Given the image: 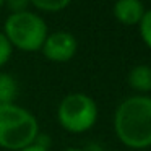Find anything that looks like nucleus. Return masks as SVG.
<instances>
[{"label": "nucleus", "instance_id": "20e7f679", "mask_svg": "<svg viewBox=\"0 0 151 151\" xmlns=\"http://www.w3.org/2000/svg\"><path fill=\"white\" fill-rule=\"evenodd\" d=\"M99 109L96 101L86 93H68L57 107V120L68 133H85L98 122Z\"/></svg>", "mask_w": 151, "mask_h": 151}, {"label": "nucleus", "instance_id": "dca6fc26", "mask_svg": "<svg viewBox=\"0 0 151 151\" xmlns=\"http://www.w3.org/2000/svg\"><path fill=\"white\" fill-rule=\"evenodd\" d=\"M4 5H5V0H0V8L4 7Z\"/></svg>", "mask_w": 151, "mask_h": 151}, {"label": "nucleus", "instance_id": "2eb2a0df", "mask_svg": "<svg viewBox=\"0 0 151 151\" xmlns=\"http://www.w3.org/2000/svg\"><path fill=\"white\" fill-rule=\"evenodd\" d=\"M63 151H85V150H81V148H67Z\"/></svg>", "mask_w": 151, "mask_h": 151}, {"label": "nucleus", "instance_id": "39448f33", "mask_svg": "<svg viewBox=\"0 0 151 151\" xmlns=\"http://www.w3.org/2000/svg\"><path fill=\"white\" fill-rule=\"evenodd\" d=\"M76 50H78L76 37L72 33L63 31V29L49 33L42 44V47H41L42 55L49 62H54V63L70 62L76 55Z\"/></svg>", "mask_w": 151, "mask_h": 151}, {"label": "nucleus", "instance_id": "f03ea898", "mask_svg": "<svg viewBox=\"0 0 151 151\" xmlns=\"http://www.w3.org/2000/svg\"><path fill=\"white\" fill-rule=\"evenodd\" d=\"M39 133V122L23 106H0V148L20 151L34 143Z\"/></svg>", "mask_w": 151, "mask_h": 151}, {"label": "nucleus", "instance_id": "f8f14e48", "mask_svg": "<svg viewBox=\"0 0 151 151\" xmlns=\"http://www.w3.org/2000/svg\"><path fill=\"white\" fill-rule=\"evenodd\" d=\"M5 7L10 13H21L29 10V0H5Z\"/></svg>", "mask_w": 151, "mask_h": 151}, {"label": "nucleus", "instance_id": "f257e3e1", "mask_svg": "<svg viewBox=\"0 0 151 151\" xmlns=\"http://www.w3.org/2000/svg\"><path fill=\"white\" fill-rule=\"evenodd\" d=\"M112 127L124 146L137 151L151 148V96L125 98L114 111Z\"/></svg>", "mask_w": 151, "mask_h": 151}, {"label": "nucleus", "instance_id": "1a4fd4ad", "mask_svg": "<svg viewBox=\"0 0 151 151\" xmlns=\"http://www.w3.org/2000/svg\"><path fill=\"white\" fill-rule=\"evenodd\" d=\"M72 0H29V5L46 13H57V12L65 10Z\"/></svg>", "mask_w": 151, "mask_h": 151}, {"label": "nucleus", "instance_id": "0eeeda50", "mask_svg": "<svg viewBox=\"0 0 151 151\" xmlns=\"http://www.w3.org/2000/svg\"><path fill=\"white\" fill-rule=\"evenodd\" d=\"M127 81H128V86L132 89H135L138 94L151 93V67L145 65V63L135 65L128 72Z\"/></svg>", "mask_w": 151, "mask_h": 151}, {"label": "nucleus", "instance_id": "9d476101", "mask_svg": "<svg viewBox=\"0 0 151 151\" xmlns=\"http://www.w3.org/2000/svg\"><path fill=\"white\" fill-rule=\"evenodd\" d=\"M138 33H140L143 44L151 50V8L145 12L141 21L138 23Z\"/></svg>", "mask_w": 151, "mask_h": 151}, {"label": "nucleus", "instance_id": "6e6552de", "mask_svg": "<svg viewBox=\"0 0 151 151\" xmlns=\"http://www.w3.org/2000/svg\"><path fill=\"white\" fill-rule=\"evenodd\" d=\"M18 96V83L10 73L0 72V106L13 104Z\"/></svg>", "mask_w": 151, "mask_h": 151}, {"label": "nucleus", "instance_id": "4468645a", "mask_svg": "<svg viewBox=\"0 0 151 151\" xmlns=\"http://www.w3.org/2000/svg\"><path fill=\"white\" fill-rule=\"evenodd\" d=\"M20 151H49V150H44V148L37 146L36 143H33V145H29V146L23 148V150H20Z\"/></svg>", "mask_w": 151, "mask_h": 151}, {"label": "nucleus", "instance_id": "7ed1b4c3", "mask_svg": "<svg viewBox=\"0 0 151 151\" xmlns=\"http://www.w3.org/2000/svg\"><path fill=\"white\" fill-rule=\"evenodd\" d=\"M2 33L7 36L13 49L23 52H37L46 41L49 29L41 15L31 10L10 13L4 23Z\"/></svg>", "mask_w": 151, "mask_h": 151}, {"label": "nucleus", "instance_id": "9b49d317", "mask_svg": "<svg viewBox=\"0 0 151 151\" xmlns=\"http://www.w3.org/2000/svg\"><path fill=\"white\" fill-rule=\"evenodd\" d=\"M12 54H13V47L8 42L7 36L0 31V68L8 63V60L12 59Z\"/></svg>", "mask_w": 151, "mask_h": 151}, {"label": "nucleus", "instance_id": "423d86ee", "mask_svg": "<svg viewBox=\"0 0 151 151\" xmlns=\"http://www.w3.org/2000/svg\"><path fill=\"white\" fill-rule=\"evenodd\" d=\"M145 12L146 8L141 0H115L112 7L114 18L125 26H138Z\"/></svg>", "mask_w": 151, "mask_h": 151}, {"label": "nucleus", "instance_id": "ddd939ff", "mask_svg": "<svg viewBox=\"0 0 151 151\" xmlns=\"http://www.w3.org/2000/svg\"><path fill=\"white\" fill-rule=\"evenodd\" d=\"M34 143L37 145V146H41V148H44V150H49L50 148V145H52V140H50V137L47 133H37V137H36V140H34Z\"/></svg>", "mask_w": 151, "mask_h": 151}]
</instances>
